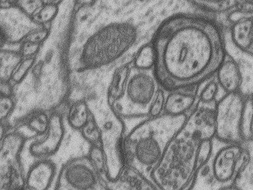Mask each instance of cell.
I'll use <instances>...</instances> for the list:
<instances>
[{
    "mask_svg": "<svg viewBox=\"0 0 253 190\" xmlns=\"http://www.w3.org/2000/svg\"><path fill=\"white\" fill-rule=\"evenodd\" d=\"M214 102L199 100L148 177L159 190H191L212 156Z\"/></svg>",
    "mask_w": 253,
    "mask_h": 190,
    "instance_id": "7a4b0ae2",
    "label": "cell"
},
{
    "mask_svg": "<svg viewBox=\"0 0 253 190\" xmlns=\"http://www.w3.org/2000/svg\"><path fill=\"white\" fill-rule=\"evenodd\" d=\"M166 92L159 87L150 104L148 117H157L163 113L166 96Z\"/></svg>",
    "mask_w": 253,
    "mask_h": 190,
    "instance_id": "cb8c5ba5",
    "label": "cell"
},
{
    "mask_svg": "<svg viewBox=\"0 0 253 190\" xmlns=\"http://www.w3.org/2000/svg\"><path fill=\"white\" fill-rule=\"evenodd\" d=\"M19 190H31L25 186L24 187H23V188Z\"/></svg>",
    "mask_w": 253,
    "mask_h": 190,
    "instance_id": "f546056e",
    "label": "cell"
},
{
    "mask_svg": "<svg viewBox=\"0 0 253 190\" xmlns=\"http://www.w3.org/2000/svg\"><path fill=\"white\" fill-rule=\"evenodd\" d=\"M252 94L239 91L225 93L214 103L215 140L223 144L244 143V117L252 105Z\"/></svg>",
    "mask_w": 253,
    "mask_h": 190,
    "instance_id": "5b68a950",
    "label": "cell"
},
{
    "mask_svg": "<svg viewBox=\"0 0 253 190\" xmlns=\"http://www.w3.org/2000/svg\"><path fill=\"white\" fill-rule=\"evenodd\" d=\"M56 173L49 158L36 159L25 172V186L32 190H48Z\"/></svg>",
    "mask_w": 253,
    "mask_h": 190,
    "instance_id": "7c38bea8",
    "label": "cell"
},
{
    "mask_svg": "<svg viewBox=\"0 0 253 190\" xmlns=\"http://www.w3.org/2000/svg\"><path fill=\"white\" fill-rule=\"evenodd\" d=\"M64 136L63 116L56 110L53 111L48 130L42 137L31 141L29 152L36 159L49 158L58 150Z\"/></svg>",
    "mask_w": 253,
    "mask_h": 190,
    "instance_id": "8fae6325",
    "label": "cell"
},
{
    "mask_svg": "<svg viewBox=\"0 0 253 190\" xmlns=\"http://www.w3.org/2000/svg\"><path fill=\"white\" fill-rule=\"evenodd\" d=\"M15 108L13 95L0 91V124L9 126Z\"/></svg>",
    "mask_w": 253,
    "mask_h": 190,
    "instance_id": "d6986e66",
    "label": "cell"
},
{
    "mask_svg": "<svg viewBox=\"0 0 253 190\" xmlns=\"http://www.w3.org/2000/svg\"><path fill=\"white\" fill-rule=\"evenodd\" d=\"M216 81L225 93L241 91L242 75L239 66L232 59L226 58L218 68Z\"/></svg>",
    "mask_w": 253,
    "mask_h": 190,
    "instance_id": "9a60e30c",
    "label": "cell"
},
{
    "mask_svg": "<svg viewBox=\"0 0 253 190\" xmlns=\"http://www.w3.org/2000/svg\"><path fill=\"white\" fill-rule=\"evenodd\" d=\"M34 59L32 57H27L21 63L13 74V80L15 82H19L24 77L33 65Z\"/></svg>",
    "mask_w": 253,
    "mask_h": 190,
    "instance_id": "d4e9b609",
    "label": "cell"
},
{
    "mask_svg": "<svg viewBox=\"0 0 253 190\" xmlns=\"http://www.w3.org/2000/svg\"><path fill=\"white\" fill-rule=\"evenodd\" d=\"M231 35L233 43L238 48L243 52L252 54V15H245L234 21L231 27Z\"/></svg>",
    "mask_w": 253,
    "mask_h": 190,
    "instance_id": "2e32d148",
    "label": "cell"
},
{
    "mask_svg": "<svg viewBox=\"0 0 253 190\" xmlns=\"http://www.w3.org/2000/svg\"><path fill=\"white\" fill-rule=\"evenodd\" d=\"M128 74L129 69L127 66L120 68L114 74L108 91L109 102L110 104L124 94L128 81Z\"/></svg>",
    "mask_w": 253,
    "mask_h": 190,
    "instance_id": "ac0fdd59",
    "label": "cell"
},
{
    "mask_svg": "<svg viewBox=\"0 0 253 190\" xmlns=\"http://www.w3.org/2000/svg\"><path fill=\"white\" fill-rule=\"evenodd\" d=\"M153 76L141 72L134 75L125 92L110 105L121 118L147 117L150 104L159 86Z\"/></svg>",
    "mask_w": 253,
    "mask_h": 190,
    "instance_id": "52a82bcc",
    "label": "cell"
},
{
    "mask_svg": "<svg viewBox=\"0 0 253 190\" xmlns=\"http://www.w3.org/2000/svg\"><path fill=\"white\" fill-rule=\"evenodd\" d=\"M252 162V144H225L212 157L211 175L221 187L234 185Z\"/></svg>",
    "mask_w": 253,
    "mask_h": 190,
    "instance_id": "9c48e42d",
    "label": "cell"
},
{
    "mask_svg": "<svg viewBox=\"0 0 253 190\" xmlns=\"http://www.w3.org/2000/svg\"><path fill=\"white\" fill-rule=\"evenodd\" d=\"M197 93L196 89L168 92L163 113L176 116L188 115L198 102Z\"/></svg>",
    "mask_w": 253,
    "mask_h": 190,
    "instance_id": "4fadbf2b",
    "label": "cell"
},
{
    "mask_svg": "<svg viewBox=\"0 0 253 190\" xmlns=\"http://www.w3.org/2000/svg\"><path fill=\"white\" fill-rule=\"evenodd\" d=\"M219 85L215 80L210 81L200 92L197 93L198 100L203 103H212L216 101Z\"/></svg>",
    "mask_w": 253,
    "mask_h": 190,
    "instance_id": "7402d4cb",
    "label": "cell"
},
{
    "mask_svg": "<svg viewBox=\"0 0 253 190\" xmlns=\"http://www.w3.org/2000/svg\"><path fill=\"white\" fill-rule=\"evenodd\" d=\"M95 118L100 130V147L105 165V176L102 181L105 185L115 181L126 166L123 150L124 126L122 118L112 108L102 119Z\"/></svg>",
    "mask_w": 253,
    "mask_h": 190,
    "instance_id": "8992f818",
    "label": "cell"
},
{
    "mask_svg": "<svg viewBox=\"0 0 253 190\" xmlns=\"http://www.w3.org/2000/svg\"><path fill=\"white\" fill-rule=\"evenodd\" d=\"M27 142L21 133L8 127L0 142V190H19L25 187L21 154Z\"/></svg>",
    "mask_w": 253,
    "mask_h": 190,
    "instance_id": "ba28073f",
    "label": "cell"
},
{
    "mask_svg": "<svg viewBox=\"0 0 253 190\" xmlns=\"http://www.w3.org/2000/svg\"><path fill=\"white\" fill-rule=\"evenodd\" d=\"M217 190H242L238 186L234 185H228V186H222L220 187L219 189H218Z\"/></svg>",
    "mask_w": 253,
    "mask_h": 190,
    "instance_id": "4316f807",
    "label": "cell"
},
{
    "mask_svg": "<svg viewBox=\"0 0 253 190\" xmlns=\"http://www.w3.org/2000/svg\"><path fill=\"white\" fill-rule=\"evenodd\" d=\"M8 127L6 125L0 124V142L2 140Z\"/></svg>",
    "mask_w": 253,
    "mask_h": 190,
    "instance_id": "83f0119b",
    "label": "cell"
},
{
    "mask_svg": "<svg viewBox=\"0 0 253 190\" xmlns=\"http://www.w3.org/2000/svg\"><path fill=\"white\" fill-rule=\"evenodd\" d=\"M187 115L163 113L147 117L136 125L124 139L125 165L148 177Z\"/></svg>",
    "mask_w": 253,
    "mask_h": 190,
    "instance_id": "3957f363",
    "label": "cell"
},
{
    "mask_svg": "<svg viewBox=\"0 0 253 190\" xmlns=\"http://www.w3.org/2000/svg\"><path fill=\"white\" fill-rule=\"evenodd\" d=\"M155 62V55L151 44L141 47L136 55L134 64L135 67L142 70L153 68Z\"/></svg>",
    "mask_w": 253,
    "mask_h": 190,
    "instance_id": "44dd1931",
    "label": "cell"
},
{
    "mask_svg": "<svg viewBox=\"0 0 253 190\" xmlns=\"http://www.w3.org/2000/svg\"><path fill=\"white\" fill-rule=\"evenodd\" d=\"M47 35V31L45 29H42L35 32L31 34L28 38V42L38 44L40 42L44 40ZM27 38V39H28Z\"/></svg>",
    "mask_w": 253,
    "mask_h": 190,
    "instance_id": "484cf974",
    "label": "cell"
},
{
    "mask_svg": "<svg viewBox=\"0 0 253 190\" xmlns=\"http://www.w3.org/2000/svg\"><path fill=\"white\" fill-rule=\"evenodd\" d=\"M99 30L87 41L81 55L87 67L105 65L115 60L132 45L135 30L126 23H113Z\"/></svg>",
    "mask_w": 253,
    "mask_h": 190,
    "instance_id": "277c9868",
    "label": "cell"
},
{
    "mask_svg": "<svg viewBox=\"0 0 253 190\" xmlns=\"http://www.w3.org/2000/svg\"><path fill=\"white\" fill-rule=\"evenodd\" d=\"M151 44L155 55L153 76L167 92L196 88L215 75L227 57L219 25L191 13L166 18Z\"/></svg>",
    "mask_w": 253,
    "mask_h": 190,
    "instance_id": "6da1fadb",
    "label": "cell"
},
{
    "mask_svg": "<svg viewBox=\"0 0 253 190\" xmlns=\"http://www.w3.org/2000/svg\"><path fill=\"white\" fill-rule=\"evenodd\" d=\"M54 190H71L55 186Z\"/></svg>",
    "mask_w": 253,
    "mask_h": 190,
    "instance_id": "f1b7e54d",
    "label": "cell"
},
{
    "mask_svg": "<svg viewBox=\"0 0 253 190\" xmlns=\"http://www.w3.org/2000/svg\"><path fill=\"white\" fill-rule=\"evenodd\" d=\"M55 186L71 190H108L88 155L74 157L65 163Z\"/></svg>",
    "mask_w": 253,
    "mask_h": 190,
    "instance_id": "30bf717a",
    "label": "cell"
},
{
    "mask_svg": "<svg viewBox=\"0 0 253 190\" xmlns=\"http://www.w3.org/2000/svg\"><path fill=\"white\" fill-rule=\"evenodd\" d=\"M197 6L211 11H227L237 4V1H196L193 2Z\"/></svg>",
    "mask_w": 253,
    "mask_h": 190,
    "instance_id": "603a6c76",
    "label": "cell"
},
{
    "mask_svg": "<svg viewBox=\"0 0 253 190\" xmlns=\"http://www.w3.org/2000/svg\"><path fill=\"white\" fill-rule=\"evenodd\" d=\"M80 132L90 146L100 147V130L92 111L89 120Z\"/></svg>",
    "mask_w": 253,
    "mask_h": 190,
    "instance_id": "ffe728a7",
    "label": "cell"
},
{
    "mask_svg": "<svg viewBox=\"0 0 253 190\" xmlns=\"http://www.w3.org/2000/svg\"><path fill=\"white\" fill-rule=\"evenodd\" d=\"M92 115V110L84 100H78L69 106L66 120L70 126L80 131L86 124Z\"/></svg>",
    "mask_w": 253,
    "mask_h": 190,
    "instance_id": "e0dca14e",
    "label": "cell"
},
{
    "mask_svg": "<svg viewBox=\"0 0 253 190\" xmlns=\"http://www.w3.org/2000/svg\"><path fill=\"white\" fill-rule=\"evenodd\" d=\"M105 187L108 190H159L147 176L126 165L119 178Z\"/></svg>",
    "mask_w": 253,
    "mask_h": 190,
    "instance_id": "5bb4252c",
    "label": "cell"
}]
</instances>
